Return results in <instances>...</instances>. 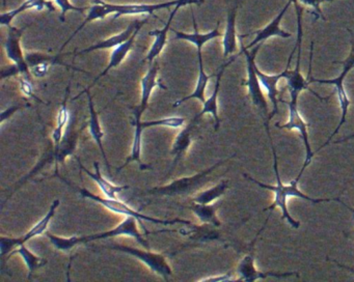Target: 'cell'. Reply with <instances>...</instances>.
Masks as SVG:
<instances>
[{"instance_id": "obj_38", "label": "cell", "mask_w": 354, "mask_h": 282, "mask_svg": "<svg viewBox=\"0 0 354 282\" xmlns=\"http://www.w3.org/2000/svg\"><path fill=\"white\" fill-rule=\"evenodd\" d=\"M198 281L203 282H227V281H236V278H233L232 272H229L227 274H223V275L213 276V277L203 278V279L198 280Z\"/></svg>"}, {"instance_id": "obj_29", "label": "cell", "mask_w": 354, "mask_h": 282, "mask_svg": "<svg viewBox=\"0 0 354 282\" xmlns=\"http://www.w3.org/2000/svg\"><path fill=\"white\" fill-rule=\"evenodd\" d=\"M15 254H19L20 256L22 257V259H24V263H26V267H28V279H32V274H34L37 270L44 267L47 263L46 259L35 254L32 251H30V249L26 246V244L21 245V246L17 247L15 250L12 251V252L8 255V258L11 257L12 255Z\"/></svg>"}, {"instance_id": "obj_39", "label": "cell", "mask_w": 354, "mask_h": 282, "mask_svg": "<svg viewBox=\"0 0 354 282\" xmlns=\"http://www.w3.org/2000/svg\"><path fill=\"white\" fill-rule=\"evenodd\" d=\"M19 74H21V73L18 70L17 66L13 64L12 66L3 68V70H1V77H0V79H1V80H5L6 78H11V77L18 76Z\"/></svg>"}, {"instance_id": "obj_28", "label": "cell", "mask_w": 354, "mask_h": 282, "mask_svg": "<svg viewBox=\"0 0 354 282\" xmlns=\"http://www.w3.org/2000/svg\"><path fill=\"white\" fill-rule=\"evenodd\" d=\"M217 207L218 205H203V203H194L192 201L189 209L194 212V215L198 218L202 223L209 224V225L214 226V227H221V220L217 217Z\"/></svg>"}, {"instance_id": "obj_16", "label": "cell", "mask_w": 354, "mask_h": 282, "mask_svg": "<svg viewBox=\"0 0 354 282\" xmlns=\"http://www.w3.org/2000/svg\"><path fill=\"white\" fill-rule=\"evenodd\" d=\"M148 22V19H146V20L142 21V22L138 23V27H136V31H134L133 35H131V37H130L128 41H124L123 44H121V45L118 46V47L113 48V52H111V59H109V66H106V68H104V70H103L101 74H99V76H97L96 78H95V80L93 81L92 84L90 85V86L88 87V88L84 89V91H82V93H80V95L76 97V99H77L78 97H80V95H84V93H86V91H90V89L92 88V87H94L95 85L97 84V82H98L99 80H100L101 78H103V77L105 76V75L107 74V73L109 72V70H113V68H117V66H119L120 64H122V62H124V59H125L126 56L128 55V53H129L130 50L132 49V47H133L134 41H136V37H138V32H140V29L142 28V26H144L146 23Z\"/></svg>"}, {"instance_id": "obj_3", "label": "cell", "mask_w": 354, "mask_h": 282, "mask_svg": "<svg viewBox=\"0 0 354 282\" xmlns=\"http://www.w3.org/2000/svg\"><path fill=\"white\" fill-rule=\"evenodd\" d=\"M180 0H175V1L158 4H111L106 3V2L102 1V0H94V4L88 8V16L84 19V22L80 24V26L74 31L73 35L66 41L63 47L61 48V51L88 23L92 22V21L103 20L105 17L111 14H113V21L117 20L118 18L123 16V15H153L156 10L177 6Z\"/></svg>"}, {"instance_id": "obj_10", "label": "cell", "mask_w": 354, "mask_h": 282, "mask_svg": "<svg viewBox=\"0 0 354 282\" xmlns=\"http://www.w3.org/2000/svg\"><path fill=\"white\" fill-rule=\"evenodd\" d=\"M281 103L287 104L288 108H289V120L286 124H279V122H275V126L279 129H287V130H296L299 132L300 137H301L302 141H304V149H306V160H304V166L300 169L299 173H298V178H301L302 173H304L306 168L310 165L312 162L313 157H314L315 151H312L310 147V140H308V124H306L304 118H302L300 114L299 110H298V102L288 101L285 102L283 100H279Z\"/></svg>"}, {"instance_id": "obj_8", "label": "cell", "mask_w": 354, "mask_h": 282, "mask_svg": "<svg viewBox=\"0 0 354 282\" xmlns=\"http://www.w3.org/2000/svg\"><path fill=\"white\" fill-rule=\"evenodd\" d=\"M59 205H61L59 199L53 200L46 215H45L40 221L37 222L28 232L22 234V236H17V238H9V236H1V238H0V255H1V257L3 258V257L9 255L12 251L15 250L17 247L26 244V242L32 240V238H36V236L45 234L47 228H48L49 224H50L51 220L55 217Z\"/></svg>"}, {"instance_id": "obj_9", "label": "cell", "mask_w": 354, "mask_h": 282, "mask_svg": "<svg viewBox=\"0 0 354 282\" xmlns=\"http://www.w3.org/2000/svg\"><path fill=\"white\" fill-rule=\"evenodd\" d=\"M159 64L157 60H154L153 64H149L148 70H147L145 76L140 81V87H142V97H140V103L136 107L132 108V113H133L134 120L132 124L134 126V131L140 129L142 124V116L144 115L146 110L149 107V102H150L151 95L153 91L156 87H160L162 89H167V87L160 82L158 79Z\"/></svg>"}, {"instance_id": "obj_32", "label": "cell", "mask_w": 354, "mask_h": 282, "mask_svg": "<svg viewBox=\"0 0 354 282\" xmlns=\"http://www.w3.org/2000/svg\"><path fill=\"white\" fill-rule=\"evenodd\" d=\"M333 64H342L343 66V68H342V72L339 73V76L337 77V80L343 81L345 80L346 76H347L348 73L354 68V39L353 35H352L351 39V50H350L349 55L346 58L345 60H342V62H333Z\"/></svg>"}, {"instance_id": "obj_42", "label": "cell", "mask_w": 354, "mask_h": 282, "mask_svg": "<svg viewBox=\"0 0 354 282\" xmlns=\"http://www.w3.org/2000/svg\"><path fill=\"white\" fill-rule=\"evenodd\" d=\"M308 73H312V62H310V68H308ZM333 137H335V136H331V134H330V136L328 137V139H327V140L325 141V142L323 143V144L321 145V147H319L318 149H317V151H316L317 153H318V151H320V149H322L323 147H326V145L328 144L329 142H330L331 139H333Z\"/></svg>"}, {"instance_id": "obj_17", "label": "cell", "mask_w": 354, "mask_h": 282, "mask_svg": "<svg viewBox=\"0 0 354 282\" xmlns=\"http://www.w3.org/2000/svg\"><path fill=\"white\" fill-rule=\"evenodd\" d=\"M239 54L234 55L229 62H225V64H223V66H221L218 73L216 74V81H215V86L214 89H213V93H211L210 97H209L208 99H206L205 103L203 104V108L202 110H201V112H198V113L194 116V118H196V120H198L203 115H204V114H211V115L213 116V118H214L215 131L218 130L219 126H221V118H219L218 115V95L219 89H221V78H223V73H225V68L229 66L230 64H231L232 62L237 58V56L239 55Z\"/></svg>"}, {"instance_id": "obj_26", "label": "cell", "mask_w": 354, "mask_h": 282, "mask_svg": "<svg viewBox=\"0 0 354 282\" xmlns=\"http://www.w3.org/2000/svg\"><path fill=\"white\" fill-rule=\"evenodd\" d=\"M192 21H194V33H185V32H180V31L175 30V29H171L174 33L176 35V39H185V41H190V43L194 44L196 46V49L202 50L203 46L207 43V41H211V39H216V37H219L221 35V33L219 32V21L217 22L216 28L213 29L212 31L208 33H200L198 30V26H196V17H194V10H192Z\"/></svg>"}, {"instance_id": "obj_2", "label": "cell", "mask_w": 354, "mask_h": 282, "mask_svg": "<svg viewBox=\"0 0 354 282\" xmlns=\"http://www.w3.org/2000/svg\"><path fill=\"white\" fill-rule=\"evenodd\" d=\"M138 221L136 218L126 217L125 220H123L119 225L115 226L113 229L90 234V236H70V238H64V236H55L53 234H46V236L53 247L57 250L63 251V252H69L78 245L88 244V243L94 242L97 240H105V238L122 236L133 238L140 246L146 249H151L148 241L144 238L142 232L138 229Z\"/></svg>"}, {"instance_id": "obj_43", "label": "cell", "mask_w": 354, "mask_h": 282, "mask_svg": "<svg viewBox=\"0 0 354 282\" xmlns=\"http://www.w3.org/2000/svg\"><path fill=\"white\" fill-rule=\"evenodd\" d=\"M351 139H354V133L352 134L348 135V136L343 137V138L339 139V140L335 141V144H339V143L347 142V141L351 140Z\"/></svg>"}, {"instance_id": "obj_34", "label": "cell", "mask_w": 354, "mask_h": 282, "mask_svg": "<svg viewBox=\"0 0 354 282\" xmlns=\"http://www.w3.org/2000/svg\"><path fill=\"white\" fill-rule=\"evenodd\" d=\"M298 1L304 4V6L312 8V14L316 17V19H323V20H325L324 16H323L322 12H321L320 6L322 3H325V2L335 1V0H298Z\"/></svg>"}, {"instance_id": "obj_1", "label": "cell", "mask_w": 354, "mask_h": 282, "mask_svg": "<svg viewBox=\"0 0 354 282\" xmlns=\"http://www.w3.org/2000/svg\"><path fill=\"white\" fill-rule=\"evenodd\" d=\"M265 130H266L267 136H268L269 142H270L271 149H272L273 169H274L277 185L264 184V182H259L258 180L252 178V176H248V174H243L244 178H245L246 180H250V182H254V184L258 185L261 188L270 190L271 192H273V194H274V200H273L272 205H270L269 207H267L266 209H263V212L269 211L271 213V212L274 211L275 209H281V217H283V219L286 220V221H287L292 227L297 229V228H299L300 222L292 217L291 214L289 213V209H288L287 207V201L290 197H298V198L304 199V200L308 201V203H329V201H337V203H341V205H344L345 207H349V205H346V203H343V201L339 198H313V197H310L308 195L304 194V193L301 192L300 189L298 188V182H299L300 180L298 176L297 178H294V180H292L289 184H283V182H281V176H279L277 151H275L274 144H273L272 138H271L270 129L267 128L265 129Z\"/></svg>"}, {"instance_id": "obj_35", "label": "cell", "mask_w": 354, "mask_h": 282, "mask_svg": "<svg viewBox=\"0 0 354 282\" xmlns=\"http://www.w3.org/2000/svg\"><path fill=\"white\" fill-rule=\"evenodd\" d=\"M57 6L61 8L62 10V21H65V15L68 10H75L78 12H84V10H88V8H77V6H73L69 0H55Z\"/></svg>"}, {"instance_id": "obj_33", "label": "cell", "mask_w": 354, "mask_h": 282, "mask_svg": "<svg viewBox=\"0 0 354 282\" xmlns=\"http://www.w3.org/2000/svg\"><path fill=\"white\" fill-rule=\"evenodd\" d=\"M18 80H19L20 91H21V93H24L26 97H32V99L37 100L39 103H44L42 100L39 99V97L35 95L32 80H28V78L24 76L19 77Z\"/></svg>"}, {"instance_id": "obj_45", "label": "cell", "mask_w": 354, "mask_h": 282, "mask_svg": "<svg viewBox=\"0 0 354 282\" xmlns=\"http://www.w3.org/2000/svg\"><path fill=\"white\" fill-rule=\"evenodd\" d=\"M6 6V0H3V6Z\"/></svg>"}, {"instance_id": "obj_21", "label": "cell", "mask_w": 354, "mask_h": 282, "mask_svg": "<svg viewBox=\"0 0 354 282\" xmlns=\"http://www.w3.org/2000/svg\"><path fill=\"white\" fill-rule=\"evenodd\" d=\"M88 95V111H90V120H88V126L90 131L91 136L94 139L95 142L98 145L101 153H102L103 160H104L105 165L107 167L109 176H111V165H109V159H107L106 153H105L104 147H103V137H104V132H103L102 126H101L100 120H99L98 112L95 109L94 101H93L92 95L90 91H86Z\"/></svg>"}, {"instance_id": "obj_37", "label": "cell", "mask_w": 354, "mask_h": 282, "mask_svg": "<svg viewBox=\"0 0 354 282\" xmlns=\"http://www.w3.org/2000/svg\"><path fill=\"white\" fill-rule=\"evenodd\" d=\"M51 66L53 64H49V62H43V64H38V66L30 68V72H32V76L37 77V78H43V77L48 74Z\"/></svg>"}, {"instance_id": "obj_18", "label": "cell", "mask_w": 354, "mask_h": 282, "mask_svg": "<svg viewBox=\"0 0 354 282\" xmlns=\"http://www.w3.org/2000/svg\"><path fill=\"white\" fill-rule=\"evenodd\" d=\"M82 128L80 130H76L74 128L73 118H71V120L68 122L67 129H66L65 134H64L63 139H62L59 149L53 153L55 163V173H59V164H65V160L67 159V157L75 153L76 147H77L78 137H80V133L82 132Z\"/></svg>"}, {"instance_id": "obj_23", "label": "cell", "mask_w": 354, "mask_h": 282, "mask_svg": "<svg viewBox=\"0 0 354 282\" xmlns=\"http://www.w3.org/2000/svg\"><path fill=\"white\" fill-rule=\"evenodd\" d=\"M196 122H198V120H196V118H194V120L189 122V124H187L185 128L182 129V130L180 131L179 134L177 135V137H176L175 141H174L173 143V147H171V155L174 156L171 169L175 168L178 162L184 157V155H185V153H187L188 149H189L190 145H192V132H194V126H196Z\"/></svg>"}, {"instance_id": "obj_25", "label": "cell", "mask_w": 354, "mask_h": 282, "mask_svg": "<svg viewBox=\"0 0 354 282\" xmlns=\"http://www.w3.org/2000/svg\"><path fill=\"white\" fill-rule=\"evenodd\" d=\"M238 1L227 15V26L223 37V56L227 57L237 51V31H236V18H237Z\"/></svg>"}, {"instance_id": "obj_13", "label": "cell", "mask_w": 354, "mask_h": 282, "mask_svg": "<svg viewBox=\"0 0 354 282\" xmlns=\"http://www.w3.org/2000/svg\"><path fill=\"white\" fill-rule=\"evenodd\" d=\"M298 49L297 44L294 46L293 50H292L291 54H290L289 60H288L287 66L283 72L279 73L277 75H267L265 74L262 70H259L258 66H256L257 75H258L259 80H260L261 85L264 88L265 93H266L268 99L270 100L271 104H272V111L270 113V120H272L273 116L275 114L279 113V93L281 91L277 88V84L281 79H285L286 74H287L288 68H290L292 59H293L294 54H295L296 50Z\"/></svg>"}, {"instance_id": "obj_20", "label": "cell", "mask_w": 354, "mask_h": 282, "mask_svg": "<svg viewBox=\"0 0 354 282\" xmlns=\"http://www.w3.org/2000/svg\"><path fill=\"white\" fill-rule=\"evenodd\" d=\"M77 162L78 164H80L82 171L86 172V173L98 185L99 188L101 189L105 197H109V198H118V195H119L120 193L124 192V191L129 189V186H127V185L120 186V185L113 184V182H109L107 178H105L104 176L101 174L100 165H99L98 162H94L95 172L90 171V170L82 163L80 158H77Z\"/></svg>"}, {"instance_id": "obj_22", "label": "cell", "mask_w": 354, "mask_h": 282, "mask_svg": "<svg viewBox=\"0 0 354 282\" xmlns=\"http://www.w3.org/2000/svg\"><path fill=\"white\" fill-rule=\"evenodd\" d=\"M198 77L196 80V87H194V91L190 93L189 95L182 97V99L178 100L177 102L174 103L173 107H177V106L181 105V104L185 103V102L189 101V100H198L201 103L204 104L206 101V88L207 84L212 77L216 76V75H208L204 70V64H203V55L202 50H198Z\"/></svg>"}, {"instance_id": "obj_44", "label": "cell", "mask_w": 354, "mask_h": 282, "mask_svg": "<svg viewBox=\"0 0 354 282\" xmlns=\"http://www.w3.org/2000/svg\"><path fill=\"white\" fill-rule=\"evenodd\" d=\"M349 209V211H351V212H352V214H353V215H354V209H352V207H349V209Z\"/></svg>"}, {"instance_id": "obj_27", "label": "cell", "mask_w": 354, "mask_h": 282, "mask_svg": "<svg viewBox=\"0 0 354 282\" xmlns=\"http://www.w3.org/2000/svg\"><path fill=\"white\" fill-rule=\"evenodd\" d=\"M44 8H51L55 10V8L53 6V3L47 0H26L24 3H22L19 8L16 10H10V12H3L0 16V25L3 26H10L12 21L18 15L21 14L24 10H30V8H36L37 10H44Z\"/></svg>"}, {"instance_id": "obj_40", "label": "cell", "mask_w": 354, "mask_h": 282, "mask_svg": "<svg viewBox=\"0 0 354 282\" xmlns=\"http://www.w3.org/2000/svg\"><path fill=\"white\" fill-rule=\"evenodd\" d=\"M24 107V106L22 105H16L12 106V107L8 108V109L3 110V111H1V116H0V122L3 124V122H5L6 120H9V118H11L16 111H18V110H20Z\"/></svg>"}, {"instance_id": "obj_12", "label": "cell", "mask_w": 354, "mask_h": 282, "mask_svg": "<svg viewBox=\"0 0 354 282\" xmlns=\"http://www.w3.org/2000/svg\"><path fill=\"white\" fill-rule=\"evenodd\" d=\"M236 274H237V279L236 281L243 282H254L257 280L266 279V278H275V279H281V278L291 277V276H296L299 277V274L297 272H262L259 271L254 265V257L252 255V251L248 254L244 255L243 258L238 263L237 269H236Z\"/></svg>"}, {"instance_id": "obj_6", "label": "cell", "mask_w": 354, "mask_h": 282, "mask_svg": "<svg viewBox=\"0 0 354 282\" xmlns=\"http://www.w3.org/2000/svg\"><path fill=\"white\" fill-rule=\"evenodd\" d=\"M231 159V158H229ZM229 159L221 160L217 162L214 165L198 173L194 174L192 176H183V178H178V180H173L169 185L165 186L155 187L148 191L147 194L160 195V196H187V195L194 194L196 190L201 188L204 185L205 180H207L209 176L219 166L223 165V163Z\"/></svg>"}, {"instance_id": "obj_24", "label": "cell", "mask_w": 354, "mask_h": 282, "mask_svg": "<svg viewBox=\"0 0 354 282\" xmlns=\"http://www.w3.org/2000/svg\"><path fill=\"white\" fill-rule=\"evenodd\" d=\"M140 22V21L138 20L133 21V22L128 25L125 30L122 31L119 35H113V37H109V39L99 41V43L95 44V45L91 46V47L86 48V49L82 50V51L77 52V53H74V55H84V54L95 51V50L111 49V48L118 47V46L121 45L124 41H128L131 37Z\"/></svg>"}, {"instance_id": "obj_14", "label": "cell", "mask_w": 354, "mask_h": 282, "mask_svg": "<svg viewBox=\"0 0 354 282\" xmlns=\"http://www.w3.org/2000/svg\"><path fill=\"white\" fill-rule=\"evenodd\" d=\"M203 2H204V0H180L179 3L176 6L175 10L169 15V20L165 23V27L162 29H155V30L149 31V35L154 37L155 41L153 43L152 47L149 50L148 55L145 58V62H148L149 64H153L154 60H156V58L160 55L161 52L165 49V45L167 43V33L171 30V21L175 18L178 10L181 6H187V4H198L203 3Z\"/></svg>"}, {"instance_id": "obj_30", "label": "cell", "mask_w": 354, "mask_h": 282, "mask_svg": "<svg viewBox=\"0 0 354 282\" xmlns=\"http://www.w3.org/2000/svg\"><path fill=\"white\" fill-rule=\"evenodd\" d=\"M64 54H57V55H48V54L41 53V52H30V53L26 54V59L28 62V66L30 68H34V66H38V64H43V62H49L53 64H59V66H66V68H72V70H78V72H84L88 74L86 70H80L78 68H74V66H70V64H66L63 60L61 59V56Z\"/></svg>"}, {"instance_id": "obj_11", "label": "cell", "mask_w": 354, "mask_h": 282, "mask_svg": "<svg viewBox=\"0 0 354 282\" xmlns=\"http://www.w3.org/2000/svg\"><path fill=\"white\" fill-rule=\"evenodd\" d=\"M28 27L24 26L22 28H17V27L11 26V25L8 26V37L5 43V49L8 58L12 60L13 64L17 66L22 76L26 77L28 80H32V74L30 72L28 62H26L21 43H20L22 35Z\"/></svg>"}, {"instance_id": "obj_5", "label": "cell", "mask_w": 354, "mask_h": 282, "mask_svg": "<svg viewBox=\"0 0 354 282\" xmlns=\"http://www.w3.org/2000/svg\"><path fill=\"white\" fill-rule=\"evenodd\" d=\"M240 43H241V52L240 53H243L245 55L246 72H248V78L242 82V85L248 87V95L252 100V105L260 111L263 122H264V126H269V122L271 120L268 102H267L266 95H265L266 93H265L264 88L261 85L256 70V56L260 48L262 47L263 43L254 46L250 52L248 51V49H246L242 41H240Z\"/></svg>"}, {"instance_id": "obj_7", "label": "cell", "mask_w": 354, "mask_h": 282, "mask_svg": "<svg viewBox=\"0 0 354 282\" xmlns=\"http://www.w3.org/2000/svg\"><path fill=\"white\" fill-rule=\"evenodd\" d=\"M102 247L136 257L138 261H142L151 271L162 277L165 281H167L173 275V270H171L167 257L160 253L152 252L151 249H140L136 248V247L125 246V245H109V246Z\"/></svg>"}, {"instance_id": "obj_36", "label": "cell", "mask_w": 354, "mask_h": 282, "mask_svg": "<svg viewBox=\"0 0 354 282\" xmlns=\"http://www.w3.org/2000/svg\"><path fill=\"white\" fill-rule=\"evenodd\" d=\"M292 3H294L296 8V14H297V41L296 43L298 46H301L302 37H304V30H302V10L301 6H299V1L298 0H291Z\"/></svg>"}, {"instance_id": "obj_15", "label": "cell", "mask_w": 354, "mask_h": 282, "mask_svg": "<svg viewBox=\"0 0 354 282\" xmlns=\"http://www.w3.org/2000/svg\"><path fill=\"white\" fill-rule=\"evenodd\" d=\"M297 60H296V66L294 70H290L288 68L287 74H286V81H287V89L289 91L290 101L298 102V97H299L300 93L304 91H308L314 95L315 97H318L320 101H325L330 97H322L319 95L318 93H315L310 87V81L308 78H304L302 76L301 72H300V59H301V49L297 50Z\"/></svg>"}, {"instance_id": "obj_19", "label": "cell", "mask_w": 354, "mask_h": 282, "mask_svg": "<svg viewBox=\"0 0 354 282\" xmlns=\"http://www.w3.org/2000/svg\"><path fill=\"white\" fill-rule=\"evenodd\" d=\"M292 1L289 0L283 6V10L279 12L277 17L269 23L267 26H265L264 28L259 29V30L254 31V41L252 43L248 44V46H245L246 49H250V48H254V46L259 45V44L263 43V41L268 39L269 37H283V39H289V37H292L291 33L288 32V31L283 30L281 27V22L283 20V16H285L286 12H287L288 8L291 6Z\"/></svg>"}, {"instance_id": "obj_41", "label": "cell", "mask_w": 354, "mask_h": 282, "mask_svg": "<svg viewBox=\"0 0 354 282\" xmlns=\"http://www.w3.org/2000/svg\"><path fill=\"white\" fill-rule=\"evenodd\" d=\"M333 263H335V265H337V267H342V269L347 270L348 272H350V273L353 274L354 275V267H349V265H342V263H339V261H335V259H333Z\"/></svg>"}, {"instance_id": "obj_31", "label": "cell", "mask_w": 354, "mask_h": 282, "mask_svg": "<svg viewBox=\"0 0 354 282\" xmlns=\"http://www.w3.org/2000/svg\"><path fill=\"white\" fill-rule=\"evenodd\" d=\"M227 188H229V180H221V182L215 185V186L211 187V188L196 194L192 198V201L194 203H203V205H210V203H213L217 199L221 198L227 192Z\"/></svg>"}, {"instance_id": "obj_4", "label": "cell", "mask_w": 354, "mask_h": 282, "mask_svg": "<svg viewBox=\"0 0 354 282\" xmlns=\"http://www.w3.org/2000/svg\"><path fill=\"white\" fill-rule=\"evenodd\" d=\"M55 178H59L62 182H65L66 185L70 187V188L74 189L77 191L82 197L84 198L90 199V200L94 201V203H99V205H103L105 209L109 211L113 212L115 214H119V215L126 216V217H134L138 219V223L142 224V228L146 234H151L148 232L146 226L144 225V221L152 222V223L162 224V225H173V224H183V225H192V222L188 220L184 219H158V218L151 217V216L145 215V214L140 213V212L134 209L133 207H130L129 205L125 203V201L120 200L118 198H109V197L99 196V195L94 194V193L88 191V189L84 188V187L75 186V185L70 182L69 180H66L63 176H59V173H55Z\"/></svg>"}]
</instances>
